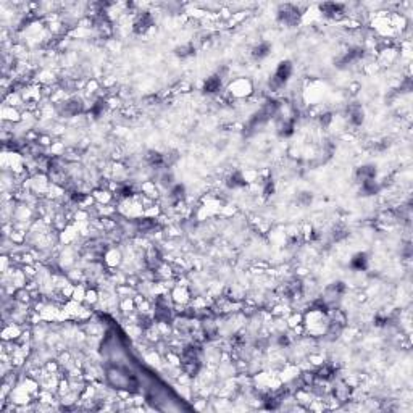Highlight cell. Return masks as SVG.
Instances as JSON below:
<instances>
[{"label": "cell", "mask_w": 413, "mask_h": 413, "mask_svg": "<svg viewBox=\"0 0 413 413\" xmlns=\"http://www.w3.org/2000/svg\"><path fill=\"white\" fill-rule=\"evenodd\" d=\"M294 73V66L289 60L280 62V65L276 66L274 73L270 76V81H268V89L271 92H280L281 89L289 83L291 76Z\"/></svg>", "instance_id": "1"}, {"label": "cell", "mask_w": 413, "mask_h": 413, "mask_svg": "<svg viewBox=\"0 0 413 413\" xmlns=\"http://www.w3.org/2000/svg\"><path fill=\"white\" fill-rule=\"evenodd\" d=\"M270 52H271V44L262 41V42L255 44V46L252 47L250 55H252L253 60H263V58L268 57V55H270Z\"/></svg>", "instance_id": "8"}, {"label": "cell", "mask_w": 413, "mask_h": 413, "mask_svg": "<svg viewBox=\"0 0 413 413\" xmlns=\"http://www.w3.org/2000/svg\"><path fill=\"white\" fill-rule=\"evenodd\" d=\"M174 53H176V57L187 58V57H191V55L195 53V47L192 46V44H183V46L174 49Z\"/></svg>", "instance_id": "10"}, {"label": "cell", "mask_w": 413, "mask_h": 413, "mask_svg": "<svg viewBox=\"0 0 413 413\" xmlns=\"http://www.w3.org/2000/svg\"><path fill=\"white\" fill-rule=\"evenodd\" d=\"M300 18H302V13L296 5L286 4V5H280L278 8V21L286 26H294L297 25Z\"/></svg>", "instance_id": "3"}, {"label": "cell", "mask_w": 413, "mask_h": 413, "mask_svg": "<svg viewBox=\"0 0 413 413\" xmlns=\"http://www.w3.org/2000/svg\"><path fill=\"white\" fill-rule=\"evenodd\" d=\"M344 5L342 4H323L320 7V12L323 16L326 18H331V19H339V18H344L345 13H344Z\"/></svg>", "instance_id": "5"}, {"label": "cell", "mask_w": 413, "mask_h": 413, "mask_svg": "<svg viewBox=\"0 0 413 413\" xmlns=\"http://www.w3.org/2000/svg\"><path fill=\"white\" fill-rule=\"evenodd\" d=\"M153 26H155V19H153V15L150 12H137L136 15H134L131 29H132L134 34L146 36L150 31H153Z\"/></svg>", "instance_id": "2"}, {"label": "cell", "mask_w": 413, "mask_h": 413, "mask_svg": "<svg viewBox=\"0 0 413 413\" xmlns=\"http://www.w3.org/2000/svg\"><path fill=\"white\" fill-rule=\"evenodd\" d=\"M368 262H370V259H368V255L365 252L355 253L350 260V268L355 271H365L368 268Z\"/></svg>", "instance_id": "9"}, {"label": "cell", "mask_w": 413, "mask_h": 413, "mask_svg": "<svg viewBox=\"0 0 413 413\" xmlns=\"http://www.w3.org/2000/svg\"><path fill=\"white\" fill-rule=\"evenodd\" d=\"M223 77L218 74V73H215V74H211V76H208L207 80L204 81V86H202V91L205 92V94H217V92H220L221 91V87H223Z\"/></svg>", "instance_id": "6"}, {"label": "cell", "mask_w": 413, "mask_h": 413, "mask_svg": "<svg viewBox=\"0 0 413 413\" xmlns=\"http://www.w3.org/2000/svg\"><path fill=\"white\" fill-rule=\"evenodd\" d=\"M311 194L310 192H300L299 195H297V204L299 205H302V207H307V205H310L311 204Z\"/></svg>", "instance_id": "11"}, {"label": "cell", "mask_w": 413, "mask_h": 413, "mask_svg": "<svg viewBox=\"0 0 413 413\" xmlns=\"http://www.w3.org/2000/svg\"><path fill=\"white\" fill-rule=\"evenodd\" d=\"M376 174H378L376 166H373V165H363V166H359V168H357V171H355V181L359 183V186H360V184L368 183V181H375L376 180Z\"/></svg>", "instance_id": "4"}, {"label": "cell", "mask_w": 413, "mask_h": 413, "mask_svg": "<svg viewBox=\"0 0 413 413\" xmlns=\"http://www.w3.org/2000/svg\"><path fill=\"white\" fill-rule=\"evenodd\" d=\"M225 184L229 187V189H244V187H247V181H245V178H244V173L241 171H232L226 180H225Z\"/></svg>", "instance_id": "7"}]
</instances>
